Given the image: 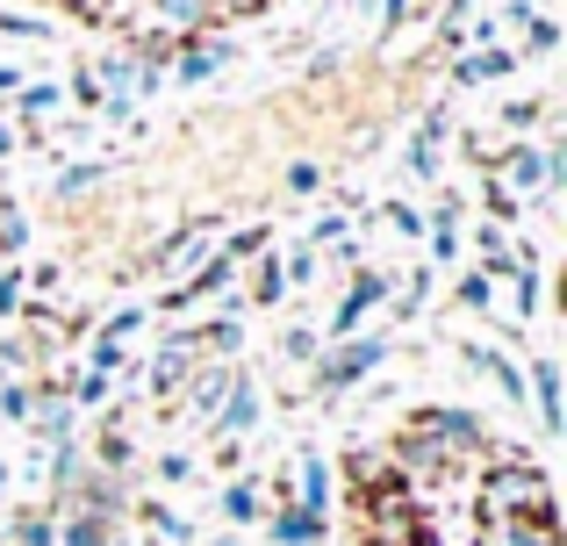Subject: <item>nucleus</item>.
<instances>
[{"label":"nucleus","mask_w":567,"mask_h":546,"mask_svg":"<svg viewBox=\"0 0 567 546\" xmlns=\"http://www.w3.org/2000/svg\"><path fill=\"white\" fill-rule=\"evenodd\" d=\"M482 453H488V424L474 418V410H460V403H416L410 418H402L388 461H395L402 482H410V475L431 482V475H453V467L482 461Z\"/></svg>","instance_id":"f257e3e1"},{"label":"nucleus","mask_w":567,"mask_h":546,"mask_svg":"<svg viewBox=\"0 0 567 546\" xmlns=\"http://www.w3.org/2000/svg\"><path fill=\"white\" fill-rule=\"evenodd\" d=\"M474 518L482 525H503V518H532V525H560V504H554V482H546V467L532 461L525 446L496 453L482 475V504H474Z\"/></svg>","instance_id":"f03ea898"},{"label":"nucleus","mask_w":567,"mask_h":546,"mask_svg":"<svg viewBox=\"0 0 567 546\" xmlns=\"http://www.w3.org/2000/svg\"><path fill=\"white\" fill-rule=\"evenodd\" d=\"M388 360V331H352V338H331V346L309 360V389L323 395V403H338V395H352L367 374Z\"/></svg>","instance_id":"7ed1b4c3"},{"label":"nucleus","mask_w":567,"mask_h":546,"mask_svg":"<svg viewBox=\"0 0 567 546\" xmlns=\"http://www.w3.org/2000/svg\"><path fill=\"white\" fill-rule=\"evenodd\" d=\"M194 367H202V338H194V331H166V338H158V352H152V367H144V381H152V395L166 403V395L187 389Z\"/></svg>","instance_id":"20e7f679"},{"label":"nucleus","mask_w":567,"mask_h":546,"mask_svg":"<svg viewBox=\"0 0 567 546\" xmlns=\"http://www.w3.org/2000/svg\"><path fill=\"white\" fill-rule=\"evenodd\" d=\"M388 295H395V280H388L381 267H352V288L338 295V309H331V331L323 338H352L367 323V309H381Z\"/></svg>","instance_id":"39448f33"},{"label":"nucleus","mask_w":567,"mask_h":546,"mask_svg":"<svg viewBox=\"0 0 567 546\" xmlns=\"http://www.w3.org/2000/svg\"><path fill=\"white\" fill-rule=\"evenodd\" d=\"M237 58V43L223 37V29H208V37H181V51H173V65H166V80H181V86H202V80H216L223 65Z\"/></svg>","instance_id":"423d86ee"},{"label":"nucleus","mask_w":567,"mask_h":546,"mask_svg":"<svg viewBox=\"0 0 567 546\" xmlns=\"http://www.w3.org/2000/svg\"><path fill=\"white\" fill-rule=\"evenodd\" d=\"M488 173H496L511 195H546V144H532V137H511L496 158H488Z\"/></svg>","instance_id":"0eeeda50"},{"label":"nucleus","mask_w":567,"mask_h":546,"mask_svg":"<svg viewBox=\"0 0 567 546\" xmlns=\"http://www.w3.org/2000/svg\"><path fill=\"white\" fill-rule=\"evenodd\" d=\"M445 137H453V115H445V101H439V109H424V123H416L410 152H402L410 181H439V173H445Z\"/></svg>","instance_id":"6e6552de"},{"label":"nucleus","mask_w":567,"mask_h":546,"mask_svg":"<svg viewBox=\"0 0 567 546\" xmlns=\"http://www.w3.org/2000/svg\"><path fill=\"white\" fill-rule=\"evenodd\" d=\"M517 65H525V58H517L511 43H474V51H460L453 65H445V80L453 86H496V80H511Z\"/></svg>","instance_id":"1a4fd4ad"},{"label":"nucleus","mask_w":567,"mask_h":546,"mask_svg":"<svg viewBox=\"0 0 567 546\" xmlns=\"http://www.w3.org/2000/svg\"><path fill=\"white\" fill-rule=\"evenodd\" d=\"M8 101H14V115H22V130H14V137H22V144H43V123L65 109V86H58V80H22Z\"/></svg>","instance_id":"9d476101"},{"label":"nucleus","mask_w":567,"mask_h":546,"mask_svg":"<svg viewBox=\"0 0 567 546\" xmlns=\"http://www.w3.org/2000/svg\"><path fill=\"white\" fill-rule=\"evenodd\" d=\"M237 374H245V367H237V360H202V367H194V374H187V410H194V418H208V424H216V410H223V395H230L237 389Z\"/></svg>","instance_id":"9b49d317"},{"label":"nucleus","mask_w":567,"mask_h":546,"mask_svg":"<svg viewBox=\"0 0 567 546\" xmlns=\"http://www.w3.org/2000/svg\"><path fill=\"white\" fill-rule=\"evenodd\" d=\"M230 280H237V267H230V259H223V253H208L202 267H194V274L181 280V288H173L166 302H158V309H166V317H181V309L208 302V295H230Z\"/></svg>","instance_id":"f8f14e48"},{"label":"nucleus","mask_w":567,"mask_h":546,"mask_svg":"<svg viewBox=\"0 0 567 546\" xmlns=\"http://www.w3.org/2000/svg\"><path fill=\"white\" fill-rule=\"evenodd\" d=\"M208 230H216V216H194V224H181V230H173V238H158L152 253H144V274H181L187 259H202Z\"/></svg>","instance_id":"ddd939ff"},{"label":"nucleus","mask_w":567,"mask_h":546,"mask_svg":"<svg viewBox=\"0 0 567 546\" xmlns=\"http://www.w3.org/2000/svg\"><path fill=\"white\" fill-rule=\"evenodd\" d=\"M525 403L539 410V432H546V439H560V432H567V410H560V367H554V360H532V367H525Z\"/></svg>","instance_id":"4468645a"},{"label":"nucleus","mask_w":567,"mask_h":546,"mask_svg":"<svg viewBox=\"0 0 567 546\" xmlns=\"http://www.w3.org/2000/svg\"><path fill=\"white\" fill-rule=\"evenodd\" d=\"M144 22L166 29V37H208V29H223L208 0H144Z\"/></svg>","instance_id":"2eb2a0df"},{"label":"nucleus","mask_w":567,"mask_h":546,"mask_svg":"<svg viewBox=\"0 0 567 546\" xmlns=\"http://www.w3.org/2000/svg\"><path fill=\"white\" fill-rule=\"evenodd\" d=\"M259 418H266V395L251 389V374H237V389L223 395V410H216V424H208V432H216V439H245Z\"/></svg>","instance_id":"dca6fc26"},{"label":"nucleus","mask_w":567,"mask_h":546,"mask_svg":"<svg viewBox=\"0 0 567 546\" xmlns=\"http://www.w3.org/2000/svg\"><path fill=\"white\" fill-rule=\"evenodd\" d=\"M323 533H331V518H317V511H302V504H280L274 518H266V539L274 546H323Z\"/></svg>","instance_id":"f3484780"},{"label":"nucleus","mask_w":567,"mask_h":546,"mask_svg":"<svg viewBox=\"0 0 567 546\" xmlns=\"http://www.w3.org/2000/svg\"><path fill=\"white\" fill-rule=\"evenodd\" d=\"M216 511H223V525H230V533H237V525H259L266 518L259 482H251V475H230V482H223V496H216Z\"/></svg>","instance_id":"a211bd4d"},{"label":"nucleus","mask_w":567,"mask_h":546,"mask_svg":"<svg viewBox=\"0 0 567 546\" xmlns=\"http://www.w3.org/2000/svg\"><path fill=\"white\" fill-rule=\"evenodd\" d=\"M460 216H467V202H460V195H445L439 209L424 216V230H431V259H439V267H445V259H460Z\"/></svg>","instance_id":"6ab92c4d"},{"label":"nucleus","mask_w":567,"mask_h":546,"mask_svg":"<svg viewBox=\"0 0 567 546\" xmlns=\"http://www.w3.org/2000/svg\"><path fill=\"white\" fill-rule=\"evenodd\" d=\"M295 504L317 511V518H331V461H323V453H302V475H295Z\"/></svg>","instance_id":"aec40b11"},{"label":"nucleus","mask_w":567,"mask_h":546,"mask_svg":"<svg viewBox=\"0 0 567 546\" xmlns=\"http://www.w3.org/2000/svg\"><path fill=\"white\" fill-rule=\"evenodd\" d=\"M482 546H560V525H532V518H503V525H482Z\"/></svg>","instance_id":"412c9836"},{"label":"nucleus","mask_w":567,"mask_h":546,"mask_svg":"<svg viewBox=\"0 0 567 546\" xmlns=\"http://www.w3.org/2000/svg\"><path fill=\"white\" fill-rule=\"evenodd\" d=\"M86 461H94L101 475H130V467H137V446L123 439V424H101V439H94V453H86Z\"/></svg>","instance_id":"4be33fe9"},{"label":"nucleus","mask_w":567,"mask_h":546,"mask_svg":"<svg viewBox=\"0 0 567 546\" xmlns=\"http://www.w3.org/2000/svg\"><path fill=\"white\" fill-rule=\"evenodd\" d=\"M101 181H109V158H72V166L51 181V202H80L86 187H101Z\"/></svg>","instance_id":"5701e85b"},{"label":"nucleus","mask_w":567,"mask_h":546,"mask_svg":"<svg viewBox=\"0 0 567 546\" xmlns=\"http://www.w3.org/2000/svg\"><path fill=\"white\" fill-rule=\"evenodd\" d=\"M130 511L144 518V533H152L158 546H187V539H194V525L181 518V511H166V504H130Z\"/></svg>","instance_id":"b1692460"},{"label":"nucleus","mask_w":567,"mask_h":546,"mask_svg":"<svg viewBox=\"0 0 567 546\" xmlns=\"http://www.w3.org/2000/svg\"><path fill=\"white\" fill-rule=\"evenodd\" d=\"M58 546H115V525L86 518V511H65V518H58Z\"/></svg>","instance_id":"393cba45"},{"label":"nucleus","mask_w":567,"mask_h":546,"mask_svg":"<svg viewBox=\"0 0 567 546\" xmlns=\"http://www.w3.org/2000/svg\"><path fill=\"white\" fill-rule=\"evenodd\" d=\"M259 253H274V224H237L230 238H223V259H230V267H245V259H259Z\"/></svg>","instance_id":"a878e982"},{"label":"nucleus","mask_w":567,"mask_h":546,"mask_svg":"<svg viewBox=\"0 0 567 546\" xmlns=\"http://www.w3.org/2000/svg\"><path fill=\"white\" fill-rule=\"evenodd\" d=\"M37 360H43L37 331H14V338H0V374H8V381H22V374H29Z\"/></svg>","instance_id":"bb28decb"},{"label":"nucleus","mask_w":567,"mask_h":546,"mask_svg":"<svg viewBox=\"0 0 567 546\" xmlns=\"http://www.w3.org/2000/svg\"><path fill=\"white\" fill-rule=\"evenodd\" d=\"M317 274H323V253H317V245H288V259H280V280L302 295V288H317Z\"/></svg>","instance_id":"cd10ccee"},{"label":"nucleus","mask_w":567,"mask_h":546,"mask_svg":"<svg viewBox=\"0 0 567 546\" xmlns=\"http://www.w3.org/2000/svg\"><path fill=\"white\" fill-rule=\"evenodd\" d=\"M14 546H58V518H51L43 504L14 511Z\"/></svg>","instance_id":"c85d7f7f"},{"label":"nucleus","mask_w":567,"mask_h":546,"mask_svg":"<svg viewBox=\"0 0 567 546\" xmlns=\"http://www.w3.org/2000/svg\"><path fill=\"white\" fill-rule=\"evenodd\" d=\"M482 209H488V224H517V216H525V195H511L496 173H482Z\"/></svg>","instance_id":"c756f323"},{"label":"nucleus","mask_w":567,"mask_h":546,"mask_svg":"<svg viewBox=\"0 0 567 546\" xmlns=\"http://www.w3.org/2000/svg\"><path fill=\"white\" fill-rule=\"evenodd\" d=\"M546 115H554V101H539V94H525V101H503V130H511V137H525V130H539Z\"/></svg>","instance_id":"7c9ffc66"},{"label":"nucleus","mask_w":567,"mask_h":546,"mask_svg":"<svg viewBox=\"0 0 567 546\" xmlns=\"http://www.w3.org/2000/svg\"><path fill=\"white\" fill-rule=\"evenodd\" d=\"M288 295V280H280V253H259V267H251V295L245 302H280Z\"/></svg>","instance_id":"2f4dec72"},{"label":"nucleus","mask_w":567,"mask_h":546,"mask_svg":"<svg viewBox=\"0 0 567 546\" xmlns=\"http://www.w3.org/2000/svg\"><path fill=\"white\" fill-rule=\"evenodd\" d=\"M0 37H14V43H51V22H43V14H14V8H0Z\"/></svg>","instance_id":"473e14b6"},{"label":"nucleus","mask_w":567,"mask_h":546,"mask_svg":"<svg viewBox=\"0 0 567 546\" xmlns=\"http://www.w3.org/2000/svg\"><path fill=\"white\" fill-rule=\"evenodd\" d=\"M65 403L72 410H101V403H109V374H101V367H86V374L65 389Z\"/></svg>","instance_id":"72a5a7b5"},{"label":"nucleus","mask_w":567,"mask_h":546,"mask_svg":"<svg viewBox=\"0 0 567 546\" xmlns=\"http://www.w3.org/2000/svg\"><path fill=\"white\" fill-rule=\"evenodd\" d=\"M511 280H517V317L532 323V317H539V309H546V280H539V267H517Z\"/></svg>","instance_id":"f704fd0d"},{"label":"nucleus","mask_w":567,"mask_h":546,"mask_svg":"<svg viewBox=\"0 0 567 546\" xmlns=\"http://www.w3.org/2000/svg\"><path fill=\"white\" fill-rule=\"evenodd\" d=\"M346 230H352V216H346V202H338L331 216H317V224H309V238H302V245H317V253H331V245L346 238Z\"/></svg>","instance_id":"c9c22d12"},{"label":"nucleus","mask_w":567,"mask_h":546,"mask_svg":"<svg viewBox=\"0 0 567 546\" xmlns=\"http://www.w3.org/2000/svg\"><path fill=\"white\" fill-rule=\"evenodd\" d=\"M144 323H152V309L130 302V309H115V317H101V331H94V338H115V346H123V338H130V331H144Z\"/></svg>","instance_id":"e433bc0d"},{"label":"nucleus","mask_w":567,"mask_h":546,"mask_svg":"<svg viewBox=\"0 0 567 546\" xmlns=\"http://www.w3.org/2000/svg\"><path fill=\"white\" fill-rule=\"evenodd\" d=\"M280 352H288V360H317V352H323V331H309V323H288V331H280Z\"/></svg>","instance_id":"4c0bfd02"},{"label":"nucleus","mask_w":567,"mask_h":546,"mask_svg":"<svg viewBox=\"0 0 567 546\" xmlns=\"http://www.w3.org/2000/svg\"><path fill=\"white\" fill-rule=\"evenodd\" d=\"M22 245H29V216L0 202V259H14V253H22Z\"/></svg>","instance_id":"58836bf2"},{"label":"nucleus","mask_w":567,"mask_h":546,"mask_svg":"<svg viewBox=\"0 0 567 546\" xmlns=\"http://www.w3.org/2000/svg\"><path fill=\"white\" fill-rule=\"evenodd\" d=\"M29 410H37V389H29V381H8V389H0V418L29 424Z\"/></svg>","instance_id":"ea45409f"},{"label":"nucleus","mask_w":567,"mask_h":546,"mask_svg":"<svg viewBox=\"0 0 567 546\" xmlns=\"http://www.w3.org/2000/svg\"><path fill=\"white\" fill-rule=\"evenodd\" d=\"M381 224L395 230V238H424V216H416L410 202H381Z\"/></svg>","instance_id":"a19ab883"},{"label":"nucleus","mask_w":567,"mask_h":546,"mask_svg":"<svg viewBox=\"0 0 567 546\" xmlns=\"http://www.w3.org/2000/svg\"><path fill=\"white\" fill-rule=\"evenodd\" d=\"M280 187H288V195H317V187H323V166H317V158H295V166L280 173Z\"/></svg>","instance_id":"79ce46f5"},{"label":"nucleus","mask_w":567,"mask_h":546,"mask_svg":"<svg viewBox=\"0 0 567 546\" xmlns=\"http://www.w3.org/2000/svg\"><path fill=\"white\" fill-rule=\"evenodd\" d=\"M460 302H467V309H482V317H488V309H496V280H488L482 267H474L467 280H460Z\"/></svg>","instance_id":"37998d69"},{"label":"nucleus","mask_w":567,"mask_h":546,"mask_svg":"<svg viewBox=\"0 0 567 546\" xmlns=\"http://www.w3.org/2000/svg\"><path fill=\"white\" fill-rule=\"evenodd\" d=\"M86 367H101V374H123V367H130V352L115 346V338H94V352H86Z\"/></svg>","instance_id":"c03bdc74"},{"label":"nucleus","mask_w":567,"mask_h":546,"mask_svg":"<svg viewBox=\"0 0 567 546\" xmlns=\"http://www.w3.org/2000/svg\"><path fill=\"white\" fill-rule=\"evenodd\" d=\"M65 94L80 101V115H101V86H94V72H86V65L72 72V86H65Z\"/></svg>","instance_id":"a18cd8bd"},{"label":"nucleus","mask_w":567,"mask_h":546,"mask_svg":"<svg viewBox=\"0 0 567 546\" xmlns=\"http://www.w3.org/2000/svg\"><path fill=\"white\" fill-rule=\"evenodd\" d=\"M424 302H431V274H410V288L395 295V317H416Z\"/></svg>","instance_id":"49530a36"},{"label":"nucleus","mask_w":567,"mask_h":546,"mask_svg":"<svg viewBox=\"0 0 567 546\" xmlns=\"http://www.w3.org/2000/svg\"><path fill=\"white\" fill-rule=\"evenodd\" d=\"M22 267H0V317H14V309H22Z\"/></svg>","instance_id":"de8ad7c7"},{"label":"nucleus","mask_w":567,"mask_h":546,"mask_svg":"<svg viewBox=\"0 0 567 546\" xmlns=\"http://www.w3.org/2000/svg\"><path fill=\"white\" fill-rule=\"evenodd\" d=\"M158 482H166V490L194 482V461H187V453H158Z\"/></svg>","instance_id":"09e8293b"},{"label":"nucleus","mask_w":567,"mask_h":546,"mask_svg":"<svg viewBox=\"0 0 567 546\" xmlns=\"http://www.w3.org/2000/svg\"><path fill=\"white\" fill-rule=\"evenodd\" d=\"M532 14H539V8H532V0H511V8L496 14V37H517V29H525Z\"/></svg>","instance_id":"8fccbe9b"},{"label":"nucleus","mask_w":567,"mask_h":546,"mask_svg":"<svg viewBox=\"0 0 567 546\" xmlns=\"http://www.w3.org/2000/svg\"><path fill=\"white\" fill-rule=\"evenodd\" d=\"M58 280H65V267H58V259H43L37 274H22V288H37V295H58Z\"/></svg>","instance_id":"3c124183"},{"label":"nucleus","mask_w":567,"mask_h":546,"mask_svg":"<svg viewBox=\"0 0 567 546\" xmlns=\"http://www.w3.org/2000/svg\"><path fill=\"white\" fill-rule=\"evenodd\" d=\"M58 8H65L72 22H86V29H101V22H109V8H101V0H58Z\"/></svg>","instance_id":"603ef678"},{"label":"nucleus","mask_w":567,"mask_h":546,"mask_svg":"<svg viewBox=\"0 0 567 546\" xmlns=\"http://www.w3.org/2000/svg\"><path fill=\"white\" fill-rule=\"evenodd\" d=\"M374 8H381V37H395V29L410 22V0H374Z\"/></svg>","instance_id":"864d4df0"},{"label":"nucleus","mask_w":567,"mask_h":546,"mask_svg":"<svg viewBox=\"0 0 567 546\" xmlns=\"http://www.w3.org/2000/svg\"><path fill=\"white\" fill-rule=\"evenodd\" d=\"M237 461H245V446H237V439H216V475H230Z\"/></svg>","instance_id":"5fc2aeb1"},{"label":"nucleus","mask_w":567,"mask_h":546,"mask_svg":"<svg viewBox=\"0 0 567 546\" xmlns=\"http://www.w3.org/2000/svg\"><path fill=\"white\" fill-rule=\"evenodd\" d=\"M22 86V65H0V94H14Z\"/></svg>","instance_id":"6e6d98bb"},{"label":"nucleus","mask_w":567,"mask_h":546,"mask_svg":"<svg viewBox=\"0 0 567 546\" xmlns=\"http://www.w3.org/2000/svg\"><path fill=\"white\" fill-rule=\"evenodd\" d=\"M14 144H22V137H14V130H8V123H0V158H8V152H14Z\"/></svg>","instance_id":"4d7b16f0"},{"label":"nucleus","mask_w":567,"mask_h":546,"mask_svg":"<svg viewBox=\"0 0 567 546\" xmlns=\"http://www.w3.org/2000/svg\"><path fill=\"white\" fill-rule=\"evenodd\" d=\"M208 546H245V539H237V533H216V539H208Z\"/></svg>","instance_id":"13d9d810"},{"label":"nucleus","mask_w":567,"mask_h":546,"mask_svg":"<svg viewBox=\"0 0 567 546\" xmlns=\"http://www.w3.org/2000/svg\"><path fill=\"white\" fill-rule=\"evenodd\" d=\"M360 546H388V539H374V533H360Z\"/></svg>","instance_id":"bf43d9fd"},{"label":"nucleus","mask_w":567,"mask_h":546,"mask_svg":"<svg viewBox=\"0 0 567 546\" xmlns=\"http://www.w3.org/2000/svg\"><path fill=\"white\" fill-rule=\"evenodd\" d=\"M0 496H8V461H0Z\"/></svg>","instance_id":"052dcab7"},{"label":"nucleus","mask_w":567,"mask_h":546,"mask_svg":"<svg viewBox=\"0 0 567 546\" xmlns=\"http://www.w3.org/2000/svg\"><path fill=\"white\" fill-rule=\"evenodd\" d=\"M137 546H158V539H152V533H144V539H137Z\"/></svg>","instance_id":"680f3d73"}]
</instances>
